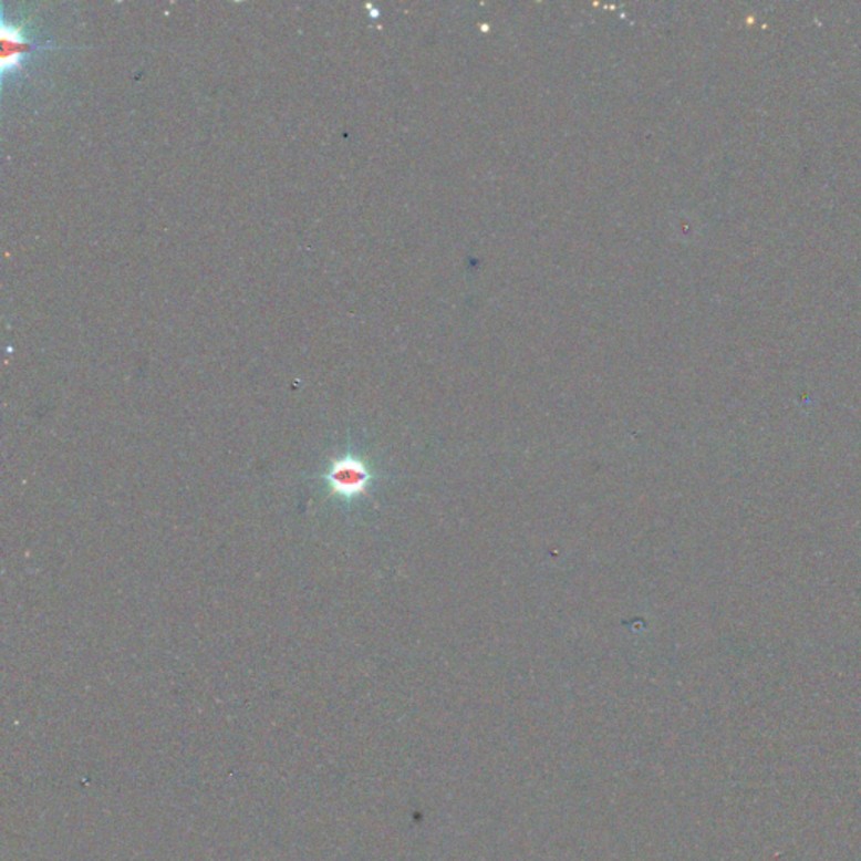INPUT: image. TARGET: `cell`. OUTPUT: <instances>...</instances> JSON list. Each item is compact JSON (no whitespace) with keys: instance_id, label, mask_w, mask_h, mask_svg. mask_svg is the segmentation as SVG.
<instances>
[{"instance_id":"cell-1","label":"cell","mask_w":861,"mask_h":861,"mask_svg":"<svg viewBox=\"0 0 861 861\" xmlns=\"http://www.w3.org/2000/svg\"><path fill=\"white\" fill-rule=\"evenodd\" d=\"M374 480V469L367 459L354 452L333 456L320 477L326 495L343 504L361 500L369 495Z\"/></svg>"},{"instance_id":"cell-2","label":"cell","mask_w":861,"mask_h":861,"mask_svg":"<svg viewBox=\"0 0 861 861\" xmlns=\"http://www.w3.org/2000/svg\"><path fill=\"white\" fill-rule=\"evenodd\" d=\"M2 39H4V74L8 71L21 70L24 64L25 56L31 53V39L25 35L24 29L21 25H9L4 21L2 24Z\"/></svg>"}]
</instances>
